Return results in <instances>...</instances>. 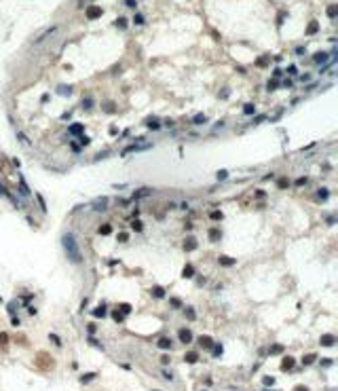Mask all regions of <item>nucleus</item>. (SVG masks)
Returning a JSON list of instances; mask_svg holds the SVG:
<instances>
[{
  "label": "nucleus",
  "instance_id": "obj_1",
  "mask_svg": "<svg viewBox=\"0 0 338 391\" xmlns=\"http://www.w3.org/2000/svg\"><path fill=\"white\" fill-rule=\"evenodd\" d=\"M61 245H64V252H66L68 260L72 262V264H83V252H81V245H78L74 233L68 230V233L61 237Z\"/></svg>",
  "mask_w": 338,
  "mask_h": 391
},
{
  "label": "nucleus",
  "instance_id": "obj_2",
  "mask_svg": "<svg viewBox=\"0 0 338 391\" xmlns=\"http://www.w3.org/2000/svg\"><path fill=\"white\" fill-rule=\"evenodd\" d=\"M148 195H152V188L150 186H142V188H135L133 192H131V199L135 201V199H146Z\"/></svg>",
  "mask_w": 338,
  "mask_h": 391
},
{
  "label": "nucleus",
  "instance_id": "obj_3",
  "mask_svg": "<svg viewBox=\"0 0 338 391\" xmlns=\"http://www.w3.org/2000/svg\"><path fill=\"white\" fill-rule=\"evenodd\" d=\"M106 207H108V197H99V199H95L93 205H91L93 212H104Z\"/></svg>",
  "mask_w": 338,
  "mask_h": 391
},
{
  "label": "nucleus",
  "instance_id": "obj_4",
  "mask_svg": "<svg viewBox=\"0 0 338 391\" xmlns=\"http://www.w3.org/2000/svg\"><path fill=\"white\" fill-rule=\"evenodd\" d=\"M178 336H180V341H182L184 345L192 343V332H190L188 328H180V330H178Z\"/></svg>",
  "mask_w": 338,
  "mask_h": 391
},
{
  "label": "nucleus",
  "instance_id": "obj_5",
  "mask_svg": "<svg viewBox=\"0 0 338 391\" xmlns=\"http://www.w3.org/2000/svg\"><path fill=\"white\" fill-rule=\"evenodd\" d=\"M197 245H199V241H197V237H192V235H188V237L184 239V250H186V252H192V250H197Z\"/></svg>",
  "mask_w": 338,
  "mask_h": 391
},
{
  "label": "nucleus",
  "instance_id": "obj_6",
  "mask_svg": "<svg viewBox=\"0 0 338 391\" xmlns=\"http://www.w3.org/2000/svg\"><path fill=\"white\" fill-rule=\"evenodd\" d=\"M294 364H296V359L292 357V355H288V357L281 359V366H279V368H281V372H288V370L294 368Z\"/></svg>",
  "mask_w": 338,
  "mask_h": 391
},
{
  "label": "nucleus",
  "instance_id": "obj_7",
  "mask_svg": "<svg viewBox=\"0 0 338 391\" xmlns=\"http://www.w3.org/2000/svg\"><path fill=\"white\" fill-rule=\"evenodd\" d=\"M319 343H321V347H334L336 345V336L334 334H323L319 338Z\"/></svg>",
  "mask_w": 338,
  "mask_h": 391
},
{
  "label": "nucleus",
  "instance_id": "obj_8",
  "mask_svg": "<svg viewBox=\"0 0 338 391\" xmlns=\"http://www.w3.org/2000/svg\"><path fill=\"white\" fill-rule=\"evenodd\" d=\"M157 347L163 349V351H169V349L173 347V343H171V338H169V336H163V338H159V341H157Z\"/></svg>",
  "mask_w": 338,
  "mask_h": 391
},
{
  "label": "nucleus",
  "instance_id": "obj_9",
  "mask_svg": "<svg viewBox=\"0 0 338 391\" xmlns=\"http://www.w3.org/2000/svg\"><path fill=\"white\" fill-rule=\"evenodd\" d=\"M91 315L95 317V319H104L108 313H106V304H99V306H95L93 311H91Z\"/></svg>",
  "mask_w": 338,
  "mask_h": 391
},
{
  "label": "nucleus",
  "instance_id": "obj_10",
  "mask_svg": "<svg viewBox=\"0 0 338 391\" xmlns=\"http://www.w3.org/2000/svg\"><path fill=\"white\" fill-rule=\"evenodd\" d=\"M55 32H57V26H51V28H49V30H47V32H42L40 36H38V38H36V40H34V44H40L42 40H44V38H49V36H53V34H55Z\"/></svg>",
  "mask_w": 338,
  "mask_h": 391
},
{
  "label": "nucleus",
  "instance_id": "obj_11",
  "mask_svg": "<svg viewBox=\"0 0 338 391\" xmlns=\"http://www.w3.org/2000/svg\"><path fill=\"white\" fill-rule=\"evenodd\" d=\"M0 195H2V197H6V199H9L13 205H21V203H19V199H17V197H13V192H9V190H6L2 184H0Z\"/></svg>",
  "mask_w": 338,
  "mask_h": 391
},
{
  "label": "nucleus",
  "instance_id": "obj_12",
  "mask_svg": "<svg viewBox=\"0 0 338 391\" xmlns=\"http://www.w3.org/2000/svg\"><path fill=\"white\" fill-rule=\"evenodd\" d=\"M150 294H152V298H157V300H163V298H165V288L154 285V288L150 290Z\"/></svg>",
  "mask_w": 338,
  "mask_h": 391
},
{
  "label": "nucleus",
  "instance_id": "obj_13",
  "mask_svg": "<svg viewBox=\"0 0 338 391\" xmlns=\"http://www.w3.org/2000/svg\"><path fill=\"white\" fill-rule=\"evenodd\" d=\"M15 137H17V140H19V142H21V144H23V146H26V148H30V146H32V142H30V137H28V135H26V133H23V131H15Z\"/></svg>",
  "mask_w": 338,
  "mask_h": 391
},
{
  "label": "nucleus",
  "instance_id": "obj_14",
  "mask_svg": "<svg viewBox=\"0 0 338 391\" xmlns=\"http://www.w3.org/2000/svg\"><path fill=\"white\" fill-rule=\"evenodd\" d=\"M87 17H89V19L102 17V9H99V6H89V9H87Z\"/></svg>",
  "mask_w": 338,
  "mask_h": 391
},
{
  "label": "nucleus",
  "instance_id": "obj_15",
  "mask_svg": "<svg viewBox=\"0 0 338 391\" xmlns=\"http://www.w3.org/2000/svg\"><path fill=\"white\" fill-rule=\"evenodd\" d=\"M68 131H70L72 135H83V133H84V127L81 125V123H74V125H70V127H68Z\"/></svg>",
  "mask_w": 338,
  "mask_h": 391
},
{
  "label": "nucleus",
  "instance_id": "obj_16",
  "mask_svg": "<svg viewBox=\"0 0 338 391\" xmlns=\"http://www.w3.org/2000/svg\"><path fill=\"white\" fill-rule=\"evenodd\" d=\"M218 264H222V266H233V264H237V260L230 258V256H220V258H218Z\"/></svg>",
  "mask_w": 338,
  "mask_h": 391
},
{
  "label": "nucleus",
  "instance_id": "obj_17",
  "mask_svg": "<svg viewBox=\"0 0 338 391\" xmlns=\"http://www.w3.org/2000/svg\"><path fill=\"white\" fill-rule=\"evenodd\" d=\"M220 239H222V230H220V228H209V241L216 243V241H220Z\"/></svg>",
  "mask_w": 338,
  "mask_h": 391
},
{
  "label": "nucleus",
  "instance_id": "obj_18",
  "mask_svg": "<svg viewBox=\"0 0 338 391\" xmlns=\"http://www.w3.org/2000/svg\"><path fill=\"white\" fill-rule=\"evenodd\" d=\"M192 275H195V266H192V264H186V266L182 268V277L188 279V277H192Z\"/></svg>",
  "mask_w": 338,
  "mask_h": 391
},
{
  "label": "nucleus",
  "instance_id": "obj_19",
  "mask_svg": "<svg viewBox=\"0 0 338 391\" xmlns=\"http://www.w3.org/2000/svg\"><path fill=\"white\" fill-rule=\"evenodd\" d=\"M199 345H201L203 349H211L213 347V341H211L209 336H201V338H199Z\"/></svg>",
  "mask_w": 338,
  "mask_h": 391
},
{
  "label": "nucleus",
  "instance_id": "obj_20",
  "mask_svg": "<svg viewBox=\"0 0 338 391\" xmlns=\"http://www.w3.org/2000/svg\"><path fill=\"white\" fill-rule=\"evenodd\" d=\"M146 125H148V129H150V131H159V129H161V123H159L157 119H148V121H146Z\"/></svg>",
  "mask_w": 338,
  "mask_h": 391
},
{
  "label": "nucleus",
  "instance_id": "obj_21",
  "mask_svg": "<svg viewBox=\"0 0 338 391\" xmlns=\"http://www.w3.org/2000/svg\"><path fill=\"white\" fill-rule=\"evenodd\" d=\"M184 317H186V319H190V321H192V319H197L195 309H192V306H184Z\"/></svg>",
  "mask_w": 338,
  "mask_h": 391
},
{
  "label": "nucleus",
  "instance_id": "obj_22",
  "mask_svg": "<svg viewBox=\"0 0 338 391\" xmlns=\"http://www.w3.org/2000/svg\"><path fill=\"white\" fill-rule=\"evenodd\" d=\"M186 362H188V364H197V362H199V353H197V351H188V353H186Z\"/></svg>",
  "mask_w": 338,
  "mask_h": 391
},
{
  "label": "nucleus",
  "instance_id": "obj_23",
  "mask_svg": "<svg viewBox=\"0 0 338 391\" xmlns=\"http://www.w3.org/2000/svg\"><path fill=\"white\" fill-rule=\"evenodd\" d=\"M313 61H315V64H326V61H328V53H315Z\"/></svg>",
  "mask_w": 338,
  "mask_h": 391
},
{
  "label": "nucleus",
  "instance_id": "obj_24",
  "mask_svg": "<svg viewBox=\"0 0 338 391\" xmlns=\"http://www.w3.org/2000/svg\"><path fill=\"white\" fill-rule=\"evenodd\" d=\"M315 359H317V355H315V353H309V355H304V357H302V366H311Z\"/></svg>",
  "mask_w": 338,
  "mask_h": 391
},
{
  "label": "nucleus",
  "instance_id": "obj_25",
  "mask_svg": "<svg viewBox=\"0 0 338 391\" xmlns=\"http://www.w3.org/2000/svg\"><path fill=\"white\" fill-rule=\"evenodd\" d=\"M315 197H317V199H321V201H326V199L330 197V190H328V188H319Z\"/></svg>",
  "mask_w": 338,
  "mask_h": 391
},
{
  "label": "nucleus",
  "instance_id": "obj_26",
  "mask_svg": "<svg viewBox=\"0 0 338 391\" xmlns=\"http://www.w3.org/2000/svg\"><path fill=\"white\" fill-rule=\"evenodd\" d=\"M131 228H133L135 233H142V230H144V224H142L137 218H133V222H131Z\"/></svg>",
  "mask_w": 338,
  "mask_h": 391
},
{
  "label": "nucleus",
  "instance_id": "obj_27",
  "mask_svg": "<svg viewBox=\"0 0 338 391\" xmlns=\"http://www.w3.org/2000/svg\"><path fill=\"white\" fill-rule=\"evenodd\" d=\"M97 233L106 237V235H110V233H112V226H110V224H102V226L97 228Z\"/></svg>",
  "mask_w": 338,
  "mask_h": 391
},
{
  "label": "nucleus",
  "instance_id": "obj_28",
  "mask_svg": "<svg viewBox=\"0 0 338 391\" xmlns=\"http://www.w3.org/2000/svg\"><path fill=\"white\" fill-rule=\"evenodd\" d=\"M254 112H256V106H254V104H245V106H243V114L252 116Z\"/></svg>",
  "mask_w": 338,
  "mask_h": 391
},
{
  "label": "nucleus",
  "instance_id": "obj_29",
  "mask_svg": "<svg viewBox=\"0 0 338 391\" xmlns=\"http://www.w3.org/2000/svg\"><path fill=\"white\" fill-rule=\"evenodd\" d=\"M112 319H114V321H119V324H121V321H123V319H125V315H123V313H121V311H119V309H116V311H112Z\"/></svg>",
  "mask_w": 338,
  "mask_h": 391
},
{
  "label": "nucleus",
  "instance_id": "obj_30",
  "mask_svg": "<svg viewBox=\"0 0 338 391\" xmlns=\"http://www.w3.org/2000/svg\"><path fill=\"white\" fill-rule=\"evenodd\" d=\"M93 379H97V374H95V372H91V374H83V376H81V383H89V381H93Z\"/></svg>",
  "mask_w": 338,
  "mask_h": 391
},
{
  "label": "nucleus",
  "instance_id": "obj_31",
  "mask_svg": "<svg viewBox=\"0 0 338 391\" xmlns=\"http://www.w3.org/2000/svg\"><path fill=\"white\" fill-rule=\"evenodd\" d=\"M205 121H207V116H205V114H197V116L192 119V123H195V125H201V123H205Z\"/></svg>",
  "mask_w": 338,
  "mask_h": 391
},
{
  "label": "nucleus",
  "instance_id": "obj_32",
  "mask_svg": "<svg viewBox=\"0 0 338 391\" xmlns=\"http://www.w3.org/2000/svg\"><path fill=\"white\" fill-rule=\"evenodd\" d=\"M119 311H121L123 315H129V313H131V304L123 303V304H121V306H119Z\"/></svg>",
  "mask_w": 338,
  "mask_h": 391
},
{
  "label": "nucleus",
  "instance_id": "obj_33",
  "mask_svg": "<svg viewBox=\"0 0 338 391\" xmlns=\"http://www.w3.org/2000/svg\"><path fill=\"white\" fill-rule=\"evenodd\" d=\"M209 218H211V220H222V218H224V214H222L220 209H213V212L209 214Z\"/></svg>",
  "mask_w": 338,
  "mask_h": 391
},
{
  "label": "nucleus",
  "instance_id": "obj_34",
  "mask_svg": "<svg viewBox=\"0 0 338 391\" xmlns=\"http://www.w3.org/2000/svg\"><path fill=\"white\" fill-rule=\"evenodd\" d=\"M281 351H283L281 345H273V347L268 349V353H271V355H277V353H281Z\"/></svg>",
  "mask_w": 338,
  "mask_h": 391
},
{
  "label": "nucleus",
  "instance_id": "obj_35",
  "mask_svg": "<svg viewBox=\"0 0 338 391\" xmlns=\"http://www.w3.org/2000/svg\"><path fill=\"white\" fill-rule=\"evenodd\" d=\"M213 351H211V353H213V355H216V357H218V355H222V353H224V347H222V345H213Z\"/></svg>",
  "mask_w": 338,
  "mask_h": 391
},
{
  "label": "nucleus",
  "instance_id": "obj_36",
  "mask_svg": "<svg viewBox=\"0 0 338 391\" xmlns=\"http://www.w3.org/2000/svg\"><path fill=\"white\" fill-rule=\"evenodd\" d=\"M277 186H279V188H288V186H290V180H288V178H279Z\"/></svg>",
  "mask_w": 338,
  "mask_h": 391
},
{
  "label": "nucleus",
  "instance_id": "obj_37",
  "mask_svg": "<svg viewBox=\"0 0 338 391\" xmlns=\"http://www.w3.org/2000/svg\"><path fill=\"white\" fill-rule=\"evenodd\" d=\"M19 186H21V190H23V195H26V197H30V188L26 186V182H23V178H19Z\"/></svg>",
  "mask_w": 338,
  "mask_h": 391
},
{
  "label": "nucleus",
  "instance_id": "obj_38",
  "mask_svg": "<svg viewBox=\"0 0 338 391\" xmlns=\"http://www.w3.org/2000/svg\"><path fill=\"white\" fill-rule=\"evenodd\" d=\"M262 385H264V387H271V385H275V379H273V376H264V379H262Z\"/></svg>",
  "mask_w": 338,
  "mask_h": 391
},
{
  "label": "nucleus",
  "instance_id": "obj_39",
  "mask_svg": "<svg viewBox=\"0 0 338 391\" xmlns=\"http://www.w3.org/2000/svg\"><path fill=\"white\" fill-rule=\"evenodd\" d=\"M306 182H309V178H306V175H300V178H296V186H304V184H306Z\"/></svg>",
  "mask_w": 338,
  "mask_h": 391
},
{
  "label": "nucleus",
  "instance_id": "obj_40",
  "mask_svg": "<svg viewBox=\"0 0 338 391\" xmlns=\"http://www.w3.org/2000/svg\"><path fill=\"white\" fill-rule=\"evenodd\" d=\"M169 303H171V306H173V309H182V300H180V298H171Z\"/></svg>",
  "mask_w": 338,
  "mask_h": 391
},
{
  "label": "nucleus",
  "instance_id": "obj_41",
  "mask_svg": "<svg viewBox=\"0 0 338 391\" xmlns=\"http://www.w3.org/2000/svg\"><path fill=\"white\" fill-rule=\"evenodd\" d=\"M317 32V21H311V26H309V30H306V34H315Z\"/></svg>",
  "mask_w": 338,
  "mask_h": 391
},
{
  "label": "nucleus",
  "instance_id": "obj_42",
  "mask_svg": "<svg viewBox=\"0 0 338 391\" xmlns=\"http://www.w3.org/2000/svg\"><path fill=\"white\" fill-rule=\"evenodd\" d=\"M319 364H321L323 368H328V366H332V364H334V359H330V357H323V359H321Z\"/></svg>",
  "mask_w": 338,
  "mask_h": 391
},
{
  "label": "nucleus",
  "instance_id": "obj_43",
  "mask_svg": "<svg viewBox=\"0 0 338 391\" xmlns=\"http://www.w3.org/2000/svg\"><path fill=\"white\" fill-rule=\"evenodd\" d=\"M116 26H119L121 30H127V19H125V17H121V19L116 21Z\"/></svg>",
  "mask_w": 338,
  "mask_h": 391
},
{
  "label": "nucleus",
  "instance_id": "obj_44",
  "mask_svg": "<svg viewBox=\"0 0 338 391\" xmlns=\"http://www.w3.org/2000/svg\"><path fill=\"white\" fill-rule=\"evenodd\" d=\"M36 201H38V205H40V209H42V212H47V205H44V199H42L40 195H36Z\"/></svg>",
  "mask_w": 338,
  "mask_h": 391
},
{
  "label": "nucleus",
  "instance_id": "obj_45",
  "mask_svg": "<svg viewBox=\"0 0 338 391\" xmlns=\"http://www.w3.org/2000/svg\"><path fill=\"white\" fill-rule=\"evenodd\" d=\"M336 11H338V6H336V4H332V6L328 9V15H330V17H336Z\"/></svg>",
  "mask_w": 338,
  "mask_h": 391
},
{
  "label": "nucleus",
  "instance_id": "obj_46",
  "mask_svg": "<svg viewBox=\"0 0 338 391\" xmlns=\"http://www.w3.org/2000/svg\"><path fill=\"white\" fill-rule=\"evenodd\" d=\"M49 338H51V341H53L57 347H61V341H59V336H55V334H49Z\"/></svg>",
  "mask_w": 338,
  "mask_h": 391
},
{
  "label": "nucleus",
  "instance_id": "obj_47",
  "mask_svg": "<svg viewBox=\"0 0 338 391\" xmlns=\"http://www.w3.org/2000/svg\"><path fill=\"white\" fill-rule=\"evenodd\" d=\"M226 175H228V171H226V169H222V171H218V180H224Z\"/></svg>",
  "mask_w": 338,
  "mask_h": 391
},
{
  "label": "nucleus",
  "instance_id": "obj_48",
  "mask_svg": "<svg viewBox=\"0 0 338 391\" xmlns=\"http://www.w3.org/2000/svg\"><path fill=\"white\" fill-rule=\"evenodd\" d=\"M70 146H72V150H74V152H81V146H78L76 142H70Z\"/></svg>",
  "mask_w": 338,
  "mask_h": 391
},
{
  "label": "nucleus",
  "instance_id": "obj_49",
  "mask_svg": "<svg viewBox=\"0 0 338 391\" xmlns=\"http://www.w3.org/2000/svg\"><path fill=\"white\" fill-rule=\"evenodd\" d=\"M264 197H266L264 190H256V199H264Z\"/></svg>",
  "mask_w": 338,
  "mask_h": 391
},
{
  "label": "nucleus",
  "instance_id": "obj_50",
  "mask_svg": "<svg viewBox=\"0 0 338 391\" xmlns=\"http://www.w3.org/2000/svg\"><path fill=\"white\" fill-rule=\"evenodd\" d=\"M87 330H89V334H95V330H97V328H95V324H89V326H87Z\"/></svg>",
  "mask_w": 338,
  "mask_h": 391
},
{
  "label": "nucleus",
  "instance_id": "obj_51",
  "mask_svg": "<svg viewBox=\"0 0 338 391\" xmlns=\"http://www.w3.org/2000/svg\"><path fill=\"white\" fill-rule=\"evenodd\" d=\"M127 239H129V235H127V233H121V235H119V241H123V243H125Z\"/></svg>",
  "mask_w": 338,
  "mask_h": 391
},
{
  "label": "nucleus",
  "instance_id": "obj_52",
  "mask_svg": "<svg viewBox=\"0 0 338 391\" xmlns=\"http://www.w3.org/2000/svg\"><path fill=\"white\" fill-rule=\"evenodd\" d=\"M91 106H93V102H91V99H87V102H83V108H87V110H89Z\"/></svg>",
  "mask_w": 338,
  "mask_h": 391
},
{
  "label": "nucleus",
  "instance_id": "obj_53",
  "mask_svg": "<svg viewBox=\"0 0 338 391\" xmlns=\"http://www.w3.org/2000/svg\"><path fill=\"white\" fill-rule=\"evenodd\" d=\"M277 85H279L277 81H271V83H268V91H271V89H277Z\"/></svg>",
  "mask_w": 338,
  "mask_h": 391
},
{
  "label": "nucleus",
  "instance_id": "obj_54",
  "mask_svg": "<svg viewBox=\"0 0 338 391\" xmlns=\"http://www.w3.org/2000/svg\"><path fill=\"white\" fill-rule=\"evenodd\" d=\"M163 376H165V379H169V381H171V379H173V374H171V372H169V370H163Z\"/></svg>",
  "mask_w": 338,
  "mask_h": 391
},
{
  "label": "nucleus",
  "instance_id": "obj_55",
  "mask_svg": "<svg viewBox=\"0 0 338 391\" xmlns=\"http://www.w3.org/2000/svg\"><path fill=\"white\" fill-rule=\"evenodd\" d=\"M70 91H72L70 87H59V93H70Z\"/></svg>",
  "mask_w": 338,
  "mask_h": 391
},
{
  "label": "nucleus",
  "instance_id": "obj_56",
  "mask_svg": "<svg viewBox=\"0 0 338 391\" xmlns=\"http://www.w3.org/2000/svg\"><path fill=\"white\" fill-rule=\"evenodd\" d=\"M309 78H311V74H302V76H300V81H302V83H306Z\"/></svg>",
  "mask_w": 338,
  "mask_h": 391
},
{
  "label": "nucleus",
  "instance_id": "obj_57",
  "mask_svg": "<svg viewBox=\"0 0 338 391\" xmlns=\"http://www.w3.org/2000/svg\"><path fill=\"white\" fill-rule=\"evenodd\" d=\"M220 127H224V121H218V123L213 125V129H220Z\"/></svg>",
  "mask_w": 338,
  "mask_h": 391
},
{
  "label": "nucleus",
  "instance_id": "obj_58",
  "mask_svg": "<svg viewBox=\"0 0 338 391\" xmlns=\"http://www.w3.org/2000/svg\"><path fill=\"white\" fill-rule=\"evenodd\" d=\"M11 324L13 326H19V317H11Z\"/></svg>",
  "mask_w": 338,
  "mask_h": 391
},
{
  "label": "nucleus",
  "instance_id": "obj_59",
  "mask_svg": "<svg viewBox=\"0 0 338 391\" xmlns=\"http://www.w3.org/2000/svg\"><path fill=\"white\" fill-rule=\"evenodd\" d=\"M30 300H32V296L28 294V296H23V304H30Z\"/></svg>",
  "mask_w": 338,
  "mask_h": 391
},
{
  "label": "nucleus",
  "instance_id": "obj_60",
  "mask_svg": "<svg viewBox=\"0 0 338 391\" xmlns=\"http://www.w3.org/2000/svg\"><path fill=\"white\" fill-rule=\"evenodd\" d=\"M81 142H83V146H87V144H89L91 140H89V137H84V135H83V137H81Z\"/></svg>",
  "mask_w": 338,
  "mask_h": 391
},
{
  "label": "nucleus",
  "instance_id": "obj_61",
  "mask_svg": "<svg viewBox=\"0 0 338 391\" xmlns=\"http://www.w3.org/2000/svg\"><path fill=\"white\" fill-rule=\"evenodd\" d=\"M127 4H129V6H137V2H135V0H125Z\"/></svg>",
  "mask_w": 338,
  "mask_h": 391
},
{
  "label": "nucleus",
  "instance_id": "obj_62",
  "mask_svg": "<svg viewBox=\"0 0 338 391\" xmlns=\"http://www.w3.org/2000/svg\"><path fill=\"white\" fill-rule=\"evenodd\" d=\"M294 391H309V389H306V387H302V385H298V387H296Z\"/></svg>",
  "mask_w": 338,
  "mask_h": 391
},
{
  "label": "nucleus",
  "instance_id": "obj_63",
  "mask_svg": "<svg viewBox=\"0 0 338 391\" xmlns=\"http://www.w3.org/2000/svg\"><path fill=\"white\" fill-rule=\"evenodd\" d=\"M0 303H2V296H0Z\"/></svg>",
  "mask_w": 338,
  "mask_h": 391
},
{
  "label": "nucleus",
  "instance_id": "obj_64",
  "mask_svg": "<svg viewBox=\"0 0 338 391\" xmlns=\"http://www.w3.org/2000/svg\"><path fill=\"white\" fill-rule=\"evenodd\" d=\"M154 391H161V389H154Z\"/></svg>",
  "mask_w": 338,
  "mask_h": 391
}]
</instances>
